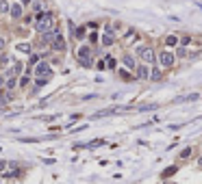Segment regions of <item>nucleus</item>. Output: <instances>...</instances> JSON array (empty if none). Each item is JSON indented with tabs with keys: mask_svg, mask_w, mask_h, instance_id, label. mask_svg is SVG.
Here are the masks:
<instances>
[{
	"mask_svg": "<svg viewBox=\"0 0 202 184\" xmlns=\"http://www.w3.org/2000/svg\"><path fill=\"white\" fill-rule=\"evenodd\" d=\"M124 65L133 69V67H135V61H133V57H124Z\"/></svg>",
	"mask_w": 202,
	"mask_h": 184,
	"instance_id": "obj_9",
	"label": "nucleus"
},
{
	"mask_svg": "<svg viewBox=\"0 0 202 184\" xmlns=\"http://www.w3.org/2000/svg\"><path fill=\"white\" fill-rule=\"evenodd\" d=\"M2 82H5V78H2V76H0V85H2Z\"/></svg>",
	"mask_w": 202,
	"mask_h": 184,
	"instance_id": "obj_17",
	"label": "nucleus"
},
{
	"mask_svg": "<svg viewBox=\"0 0 202 184\" xmlns=\"http://www.w3.org/2000/svg\"><path fill=\"white\" fill-rule=\"evenodd\" d=\"M91 50L89 48H85V45H83V48L78 50V59H80V63H83V65H91Z\"/></svg>",
	"mask_w": 202,
	"mask_h": 184,
	"instance_id": "obj_3",
	"label": "nucleus"
},
{
	"mask_svg": "<svg viewBox=\"0 0 202 184\" xmlns=\"http://www.w3.org/2000/svg\"><path fill=\"white\" fill-rule=\"evenodd\" d=\"M200 167H202V158H200Z\"/></svg>",
	"mask_w": 202,
	"mask_h": 184,
	"instance_id": "obj_18",
	"label": "nucleus"
},
{
	"mask_svg": "<svg viewBox=\"0 0 202 184\" xmlns=\"http://www.w3.org/2000/svg\"><path fill=\"white\" fill-rule=\"evenodd\" d=\"M9 11V2H5V0H0V13Z\"/></svg>",
	"mask_w": 202,
	"mask_h": 184,
	"instance_id": "obj_12",
	"label": "nucleus"
},
{
	"mask_svg": "<svg viewBox=\"0 0 202 184\" xmlns=\"http://www.w3.org/2000/svg\"><path fill=\"white\" fill-rule=\"evenodd\" d=\"M102 43H104V45H111V43H113V35H111V33H107V35L102 37Z\"/></svg>",
	"mask_w": 202,
	"mask_h": 184,
	"instance_id": "obj_8",
	"label": "nucleus"
},
{
	"mask_svg": "<svg viewBox=\"0 0 202 184\" xmlns=\"http://www.w3.org/2000/svg\"><path fill=\"white\" fill-rule=\"evenodd\" d=\"M17 50H20V52H29L31 45H29V43H20V45H17Z\"/></svg>",
	"mask_w": 202,
	"mask_h": 184,
	"instance_id": "obj_11",
	"label": "nucleus"
},
{
	"mask_svg": "<svg viewBox=\"0 0 202 184\" xmlns=\"http://www.w3.org/2000/svg\"><path fill=\"white\" fill-rule=\"evenodd\" d=\"M48 72H50V67L46 65V63H41V65H37V69H35V74H39V76H46Z\"/></svg>",
	"mask_w": 202,
	"mask_h": 184,
	"instance_id": "obj_6",
	"label": "nucleus"
},
{
	"mask_svg": "<svg viewBox=\"0 0 202 184\" xmlns=\"http://www.w3.org/2000/svg\"><path fill=\"white\" fill-rule=\"evenodd\" d=\"M5 167H7V162H5V160H0V171H2Z\"/></svg>",
	"mask_w": 202,
	"mask_h": 184,
	"instance_id": "obj_16",
	"label": "nucleus"
},
{
	"mask_svg": "<svg viewBox=\"0 0 202 184\" xmlns=\"http://www.w3.org/2000/svg\"><path fill=\"white\" fill-rule=\"evenodd\" d=\"M52 48H54V50H65V41H63V37H61V35H57V39H54Z\"/></svg>",
	"mask_w": 202,
	"mask_h": 184,
	"instance_id": "obj_5",
	"label": "nucleus"
},
{
	"mask_svg": "<svg viewBox=\"0 0 202 184\" xmlns=\"http://www.w3.org/2000/svg\"><path fill=\"white\" fill-rule=\"evenodd\" d=\"M137 52L141 54V59H143L146 63H152V61H154V52H152L150 48H139V50H137Z\"/></svg>",
	"mask_w": 202,
	"mask_h": 184,
	"instance_id": "obj_4",
	"label": "nucleus"
},
{
	"mask_svg": "<svg viewBox=\"0 0 202 184\" xmlns=\"http://www.w3.org/2000/svg\"><path fill=\"white\" fill-rule=\"evenodd\" d=\"M165 41H167L170 45H174V43L178 41V37H176V35H170V37H167V39H165Z\"/></svg>",
	"mask_w": 202,
	"mask_h": 184,
	"instance_id": "obj_13",
	"label": "nucleus"
},
{
	"mask_svg": "<svg viewBox=\"0 0 202 184\" xmlns=\"http://www.w3.org/2000/svg\"><path fill=\"white\" fill-rule=\"evenodd\" d=\"M52 22H54L52 13H41V15L37 17V24H35V28H37L39 33H46V31L52 28Z\"/></svg>",
	"mask_w": 202,
	"mask_h": 184,
	"instance_id": "obj_1",
	"label": "nucleus"
},
{
	"mask_svg": "<svg viewBox=\"0 0 202 184\" xmlns=\"http://www.w3.org/2000/svg\"><path fill=\"white\" fill-rule=\"evenodd\" d=\"M11 15L15 17V20H17V17L22 15V7H20V4H13V7H11Z\"/></svg>",
	"mask_w": 202,
	"mask_h": 184,
	"instance_id": "obj_7",
	"label": "nucleus"
},
{
	"mask_svg": "<svg viewBox=\"0 0 202 184\" xmlns=\"http://www.w3.org/2000/svg\"><path fill=\"white\" fill-rule=\"evenodd\" d=\"M189 154H191V150L187 147V150H182V154H180V156H182V158H189Z\"/></svg>",
	"mask_w": 202,
	"mask_h": 184,
	"instance_id": "obj_15",
	"label": "nucleus"
},
{
	"mask_svg": "<svg viewBox=\"0 0 202 184\" xmlns=\"http://www.w3.org/2000/svg\"><path fill=\"white\" fill-rule=\"evenodd\" d=\"M137 72H139V78H148V67H146V65H141Z\"/></svg>",
	"mask_w": 202,
	"mask_h": 184,
	"instance_id": "obj_10",
	"label": "nucleus"
},
{
	"mask_svg": "<svg viewBox=\"0 0 202 184\" xmlns=\"http://www.w3.org/2000/svg\"><path fill=\"white\" fill-rule=\"evenodd\" d=\"M152 80H161V72H159V69L152 72Z\"/></svg>",
	"mask_w": 202,
	"mask_h": 184,
	"instance_id": "obj_14",
	"label": "nucleus"
},
{
	"mask_svg": "<svg viewBox=\"0 0 202 184\" xmlns=\"http://www.w3.org/2000/svg\"><path fill=\"white\" fill-rule=\"evenodd\" d=\"M159 63H161V67H172V63H174V54L163 50V52L159 54Z\"/></svg>",
	"mask_w": 202,
	"mask_h": 184,
	"instance_id": "obj_2",
	"label": "nucleus"
}]
</instances>
